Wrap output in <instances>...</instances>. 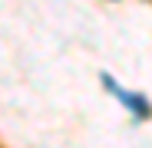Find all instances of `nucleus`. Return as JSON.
I'll return each instance as SVG.
<instances>
[{
    "label": "nucleus",
    "mask_w": 152,
    "mask_h": 148,
    "mask_svg": "<svg viewBox=\"0 0 152 148\" xmlns=\"http://www.w3.org/2000/svg\"><path fill=\"white\" fill-rule=\"evenodd\" d=\"M103 82H106V89H109L113 95H119V99H122V105L129 109V112H132L136 118H145V115L152 112V105L145 102V95H139V92H126V89H119V86H116V79L109 76V72H103Z\"/></svg>",
    "instance_id": "nucleus-1"
}]
</instances>
